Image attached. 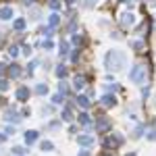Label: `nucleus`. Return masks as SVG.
<instances>
[{
	"mask_svg": "<svg viewBox=\"0 0 156 156\" xmlns=\"http://www.w3.org/2000/svg\"><path fill=\"white\" fill-rule=\"evenodd\" d=\"M125 52H121V50H110L106 54V58H104V65H106L108 71H121L123 67H125Z\"/></svg>",
	"mask_w": 156,
	"mask_h": 156,
	"instance_id": "nucleus-1",
	"label": "nucleus"
},
{
	"mask_svg": "<svg viewBox=\"0 0 156 156\" xmlns=\"http://www.w3.org/2000/svg\"><path fill=\"white\" fill-rule=\"evenodd\" d=\"M146 75H148V69H146V65H135L131 71H129V79H131L133 83L142 85L146 81Z\"/></svg>",
	"mask_w": 156,
	"mask_h": 156,
	"instance_id": "nucleus-2",
	"label": "nucleus"
},
{
	"mask_svg": "<svg viewBox=\"0 0 156 156\" xmlns=\"http://www.w3.org/2000/svg\"><path fill=\"white\" fill-rule=\"evenodd\" d=\"M133 23H135V15H133V12L121 15V25H123V27H131Z\"/></svg>",
	"mask_w": 156,
	"mask_h": 156,
	"instance_id": "nucleus-3",
	"label": "nucleus"
},
{
	"mask_svg": "<svg viewBox=\"0 0 156 156\" xmlns=\"http://www.w3.org/2000/svg\"><path fill=\"white\" fill-rule=\"evenodd\" d=\"M77 142H79V146L90 148V146H94V135H79V137H77Z\"/></svg>",
	"mask_w": 156,
	"mask_h": 156,
	"instance_id": "nucleus-4",
	"label": "nucleus"
},
{
	"mask_svg": "<svg viewBox=\"0 0 156 156\" xmlns=\"http://www.w3.org/2000/svg\"><path fill=\"white\" fill-rule=\"evenodd\" d=\"M15 96H17V100H21V102H23V100H27V98H29V87H19Z\"/></svg>",
	"mask_w": 156,
	"mask_h": 156,
	"instance_id": "nucleus-5",
	"label": "nucleus"
},
{
	"mask_svg": "<svg viewBox=\"0 0 156 156\" xmlns=\"http://www.w3.org/2000/svg\"><path fill=\"white\" fill-rule=\"evenodd\" d=\"M102 104H104V106H115V104H117V98L110 96V94H104V96H102Z\"/></svg>",
	"mask_w": 156,
	"mask_h": 156,
	"instance_id": "nucleus-6",
	"label": "nucleus"
},
{
	"mask_svg": "<svg viewBox=\"0 0 156 156\" xmlns=\"http://www.w3.org/2000/svg\"><path fill=\"white\" fill-rule=\"evenodd\" d=\"M11 17H12V9H11V6L0 9V19H2V21H6V19H11Z\"/></svg>",
	"mask_w": 156,
	"mask_h": 156,
	"instance_id": "nucleus-7",
	"label": "nucleus"
},
{
	"mask_svg": "<svg viewBox=\"0 0 156 156\" xmlns=\"http://www.w3.org/2000/svg\"><path fill=\"white\" fill-rule=\"evenodd\" d=\"M36 140H37V131H27V133H25V144L31 146Z\"/></svg>",
	"mask_w": 156,
	"mask_h": 156,
	"instance_id": "nucleus-8",
	"label": "nucleus"
},
{
	"mask_svg": "<svg viewBox=\"0 0 156 156\" xmlns=\"http://www.w3.org/2000/svg\"><path fill=\"white\" fill-rule=\"evenodd\" d=\"M77 104H79L81 108H90V98L87 96H79L77 98Z\"/></svg>",
	"mask_w": 156,
	"mask_h": 156,
	"instance_id": "nucleus-9",
	"label": "nucleus"
},
{
	"mask_svg": "<svg viewBox=\"0 0 156 156\" xmlns=\"http://www.w3.org/2000/svg\"><path fill=\"white\" fill-rule=\"evenodd\" d=\"M83 85H85L83 77H75V81H73V87H75V90H83Z\"/></svg>",
	"mask_w": 156,
	"mask_h": 156,
	"instance_id": "nucleus-10",
	"label": "nucleus"
},
{
	"mask_svg": "<svg viewBox=\"0 0 156 156\" xmlns=\"http://www.w3.org/2000/svg\"><path fill=\"white\" fill-rule=\"evenodd\" d=\"M48 23H50V27H56V25L60 23V17L56 15V12H52V15H50V19H48Z\"/></svg>",
	"mask_w": 156,
	"mask_h": 156,
	"instance_id": "nucleus-11",
	"label": "nucleus"
},
{
	"mask_svg": "<svg viewBox=\"0 0 156 156\" xmlns=\"http://www.w3.org/2000/svg\"><path fill=\"white\" fill-rule=\"evenodd\" d=\"M12 27H15V31H23L25 29V19H17V21L12 23Z\"/></svg>",
	"mask_w": 156,
	"mask_h": 156,
	"instance_id": "nucleus-12",
	"label": "nucleus"
},
{
	"mask_svg": "<svg viewBox=\"0 0 156 156\" xmlns=\"http://www.w3.org/2000/svg\"><path fill=\"white\" fill-rule=\"evenodd\" d=\"M79 123H81V125H90V123H92L90 115H87V112H81V115H79Z\"/></svg>",
	"mask_w": 156,
	"mask_h": 156,
	"instance_id": "nucleus-13",
	"label": "nucleus"
},
{
	"mask_svg": "<svg viewBox=\"0 0 156 156\" xmlns=\"http://www.w3.org/2000/svg\"><path fill=\"white\" fill-rule=\"evenodd\" d=\"M9 75H11V77H19V75H21V69H19L17 65H12L11 69H9Z\"/></svg>",
	"mask_w": 156,
	"mask_h": 156,
	"instance_id": "nucleus-14",
	"label": "nucleus"
},
{
	"mask_svg": "<svg viewBox=\"0 0 156 156\" xmlns=\"http://www.w3.org/2000/svg\"><path fill=\"white\" fill-rule=\"evenodd\" d=\"M6 119H9V121H15V123H19V119H21V117H19L17 112H12V110H9V112H6Z\"/></svg>",
	"mask_w": 156,
	"mask_h": 156,
	"instance_id": "nucleus-15",
	"label": "nucleus"
},
{
	"mask_svg": "<svg viewBox=\"0 0 156 156\" xmlns=\"http://www.w3.org/2000/svg\"><path fill=\"white\" fill-rule=\"evenodd\" d=\"M46 92H48V85H44V83L36 85V94H40V96H42V94H46Z\"/></svg>",
	"mask_w": 156,
	"mask_h": 156,
	"instance_id": "nucleus-16",
	"label": "nucleus"
},
{
	"mask_svg": "<svg viewBox=\"0 0 156 156\" xmlns=\"http://www.w3.org/2000/svg\"><path fill=\"white\" fill-rule=\"evenodd\" d=\"M58 92L62 94V96H67V94H69V87H67L65 81H60V83H58Z\"/></svg>",
	"mask_w": 156,
	"mask_h": 156,
	"instance_id": "nucleus-17",
	"label": "nucleus"
},
{
	"mask_svg": "<svg viewBox=\"0 0 156 156\" xmlns=\"http://www.w3.org/2000/svg\"><path fill=\"white\" fill-rule=\"evenodd\" d=\"M62 119H65V121H71V119H73V115H71V108H69V106H67L65 110H62Z\"/></svg>",
	"mask_w": 156,
	"mask_h": 156,
	"instance_id": "nucleus-18",
	"label": "nucleus"
},
{
	"mask_svg": "<svg viewBox=\"0 0 156 156\" xmlns=\"http://www.w3.org/2000/svg\"><path fill=\"white\" fill-rule=\"evenodd\" d=\"M52 148H54L52 142H42V150H44V152H52Z\"/></svg>",
	"mask_w": 156,
	"mask_h": 156,
	"instance_id": "nucleus-19",
	"label": "nucleus"
},
{
	"mask_svg": "<svg viewBox=\"0 0 156 156\" xmlns=\"http://www.w3.org/2000/svg\"><path fill=\"white\" fill-rule=\"evenodd\" d=\"M62 100H65V96H62L60 92H58V94H56L54 98H52V102H54V104H62Z\"/></svg>",
	"mask_w": 156,
	"mask_h": 156,
	"instance_id": "nucleus-20",
	"label": "nucleus"
},
{
	"mask_svg": "<svg viewBox=\"0 0 156 156\" xmlns=\"http://www.w3.org/2000/svg\"><path fill=\"white\" fill-rule=\"evenodd\" d=\"M67 52H69V44H67V42H62V44H60V56H65Z\"/></svg>",
	"mask_w": 156,
	"mask_h": 156,
	"instance_id": "nucleus-21",
	"label": "nucleus"
},
{
	"mask_svg": "<svg viewBox=\"0 0 156 156\" xmlns=\"http://www.w3.org/2000/svg\"><path fill=\"white\" fill-rule=\"evenodd\" d=\"M142 131H144V125H137V127H135V131H133V137H140Z\"/></svg>",
	"mask_w": 156,
	"mask_h": 156,
	"instance_id": "nucleus-22",
	"label": "nucleus"
},
{
	"mask_svg": "<svg viewBox=\"0 0 156 156\" xmlns=\"http://www.w3.org/2000/svg\"><path fill=\"white\" fill-rule=\"evenodd\" d=\"M56 75H58V77H65V75H67V69H65V67L60 65L58 69H56Z\"/></svg>",
	"mask_w": 156,
	"mask_h": 156,
	"instance_id": "nucleus-23",
	"label": "nucleus"
},
{
	"mask_svg": "<svg viewBox=\"0 0 156 156\" xmlns=\"http://www.w3.org/2000/svg\"><path fill=\"white\" fill-rule=\"evenodd\" d=\"M50 9L58 11V9H60V2H58V0H50Z\"/></svg>",
	"mask_w": 156,
	"mask_h": 156,
	"instance_id": "nucleus-24",
	"label": "nucleus"
},
{
	"mask_svg": "<svg viewBox=\"0 0 156 156\" xmlns=\"http://www.w3.org/2000/svg\"><path fill=\"white\" fill-rule=\"evenodd\" d=\"M12 152H15L17 156H23V152H25V150L21 148V146H17V148H12Z\"/></svg>",
	"mask_w": 156,
	"mask_h": 156,
	"instance_id": "nucleus-25",
	"label": "nucleus"
},
{
	"mask_svg": "<svg viewBox=\"0 0 156 156\" xmlns=\"http://www.w3.org/2000/svg\"><path fill=\"white\" fill-rule=\"evenodd\" d=\"M94 4H98V0H85L83 2V6H87V9H92Z\"/></svg>",
	"mask_w": 156,
	"mask_h": 156,
	"instance_id": "nucleus-26",
	"label": "nucleus"
},
{
	"mask_svg": "<svg viewBox=\"0 0 156 156\" xmlns=\"http://www.w3.org/2000/svg\"><path fill=\"white\" fill-rule=\"evenodd\" d=\"M44 48H46V50H52V48H54V44H52L50 40H46V42H44Z\"/></svg>",
	"mask_w": 156,
	"mask_h": 156,
	"instance_id": "nucleus-27",
	"label": "nucleus"
},
{
	"mask_svg": "<svg viewBox=\"0 0 156 156\" xmlns=\"http://www.w3.org/2000/svg\"><path fill=\"white\" fill-rule=\"evenodd\" d=\"M9 54H11V56H17V54H19V48H17V46H12V48L9 50Z\"/></svg>",
	"mask_w": 156,
	"mask_h": 156,
	"instance_id": "nucleus-28",
	"label": "nucleus"
},
{
	"mask_svg": "<svg viewBox=\"0 0 156 156\" xmlns=\"http://www.w3.org/2000/svg\"><path fill=\"white\" fill-rule=\"evenodd\" d=\"M148 140H152V142H154V140H156V129H152V131L148 133Z\"/></svg>",
	"mask_w": 156,
	"mask_h": 156,
	"instance_id": "nucleus-29",
	"label": "nucleus"
},
{
	"mask_svg": "<svg viewBox=\"0 0 156 156\" xmlns=\"http://www.w3.org/2000/svg\"><path fill=\"white\" fill-rule=\"evenodd\" d=\"M6 87H9V85H6V81H4V79H0V90H2V92H4V90H6Z\"/></svg>",
	"mask_w": 156,
	"mask_h": 156,
	"instance_id": "nucleus-30",
	"label": "nucleus"
},
{
	"mask_svg": "<svg viewBox=\"0 0 156 156\" xmlns=\"http://www.w3.org/2000/svg\"><path fill=\"white\" fill-rule=\"evenodd\" d=\"M4 140H6V135H2V133H0V144H2Z\"/></svg>",
	"mask_w": 156,
	"mask_h": 156,
	"instance_id": "nucleus-31",
	"label": "nucleus"
},
{
	"mask_svg": "<svg viewBox=\"0 0 156 156\" xmlns=\"http://www.w3.org/2000/svg\"><path fill=\"white\" fill-rule=\"evenodd\" d=\"M79 156H90V152H87V150H83V152H81Z\"/></svg>",
	"mask_w": 156,
	"mask_h": 156,
	"instance_id": "nucleus-32",
	"label": "nucleus"
},
{
	"mask_svg": "<svg viewBox=\"0 0 156 156\" xmlns=\"http://www.w3.org/2000/svg\"><path fill=\"white\" fill-rule=\"evenodd\" d=\"M0 73H4V65H0Z\"/></svg>",
	"mask_w": 156,
	"mask_h": 156,
	"instance_id": "nucleus-33",
	"label": "nucleus"
},
{
	"mask_svg": "<svg viewBox=\"0 0 156 156\" xmlns=\"http://www.w3.org/2000/svg\"><path fill=\"white\" fill-rule=\"evenodd\" d=\"M67 2H69V4H73V2H75V0H67Z\"/></svg>",
	"mask_w": 156,
	"mask_h": 156,
	"instance_id": "nucleus-34",
	"label": "nucleus"
},
{
	"mask_svg": "<svg viewBox=\"0 0 156 156\" xmlns=\"http://www.w3.org/2000/svg\"><path fill=\"white\" fill-rule=\"evenodd\" d=\"M121 2H127V0H121Z\"/></svg>",
	"mask_w": 156,
	"mask_h": 156,
	"instance_id": "nucleus-35",
	"label": "nucleus"
}]
</instances>
